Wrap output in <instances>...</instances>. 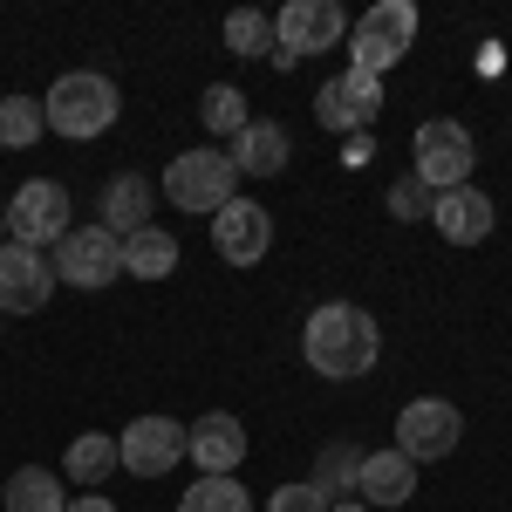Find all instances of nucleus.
<instances>
[{
    "label": "nucleus",
    "mask_w": 512,
    "mask_h": 512,
    "mask_svg": "<svg viewBox=\"0 0 512 512\" xmlns=\"http://www.w3.org/2000/svg\"><path fill=\"white\" fill-rule=\"evenodd\" d=\"M267 512H328V492H315V485L301 478V485H280L274 499H267Z\"/></svg>",
    "instance_id": "28"
},
{
    "label": "nucleus",
    "mask_w": 512,
    "mask_h": 512,
    "mask_svg": "<svg viewBox=\"0 0 512 512\" xmlns=\"http://www.w3.org/2000/svg\"><path fill=\"white\" fill-rule=\"evenodd\" d=\"M328 512H369V506H362V499H342V506H328Z\"/></svg>",
    "instance_id": "30"
},
{
    "label": "nucleus",
    "mask_w": 512,
    "mask_h": 512,
    "mask_svg": "<svg viewBox=\"0 0 512 512\" xmlns=\"http://www.w3.org/2000/svg\"><path fill=\"white\" fill-rule=\"evenodd\" d=\"M472 130L451 117H431L417 123V137H410V178H424L431 192H458V185H472Z\"/></svg>",
    "instance_id": "5"
},
{
    "label": "nucleus",
    "mask_w": 512,
    "mask_h": 512,
    "mask_svg": "<svg viewBox=\"0 0 512 512\" xmlns=\"http://www.w3.org/2000/svg\"><path fill=\"white\" fill-rule=\"evenodd\" d=\"M431 226H437V239H451V246H478V239H492V226H499V212H492V192H478V185L437 192Z\"/></svg>",
    "instance_id": "14"
},
{
    "label": "nucleus",
    "mask_w": 512,
    "mask_h": 512,
    "mask_svg": "<svg viewBox=\"0 0 512 512\" xmlns=\"http://www.w3.org/2000/svg\"><path fill=\"white\" fill-rule=\"evenodd\" d=\"M151 205H158V192H151V178H137V171H123V178H110V185H103V198H96L103 226H110L117 239L144 233V226H151Z\"/></svg>",
    "instance_id": "18"
},
{
    "label": "nucleus",
    "mask_w": 512,
    "mask_h": 512,
    "mask_svg": "<svg viewBox=\"0 0 512 512\" xmlns=\"http://www.w3.org/2000/svg\"><path fill=\"white\" fill-rule=\"evenodd\" d=\"M178 512H253V492L239 478H198Z\"/></svg>",
    "instance_id": "26"
},
{
    "label": "nucleus",
    "mask_w": 512,
    "mask_h": 512,
    "mask_svg": "<svg viewBox=\"0 0 512 512\" xmlns=\"http://www.w3.org/2000/svg\"><path fill=\"white\" fill-rule=\"evenodd\" d=\"M355 472H362V451L355 444H342V437H328L315 451V492H342V499H355Z\"/></svg>",
    "instance_id": "23"
},
{
    "label": "nucleus",
    "mask_w": 512,
    "mask_h": 512,
    "mask_svg": "<svg viewBox=\"0 0 512 512\" xmlns=\"http://www.w3.org/2000/svg\"><path fill=\"white\" fill-rule=\"evenodd\" d=\"M123 274H137V280L178 274V239L164 233V226H144V233H130V239H123Z\"/></svg>",
    "instance_id": "21"
},
{
    "label": "nucleus",
    "mask_w": 512,
    "mask_h": 512,
    "mask_svg": "<svg viewBox=\"0 0 512 512\" xmlns=\"http://www.w3.org/2000/svg\"><path fill=\"white\" fill-rule=\"evenodd\" d=\"M301 355H308V369L328 376V383H362L383 362V328H376L369 308H355V301H328L301 328Z\"/></svg>",
    "instance_id": "1"
},
{
    "label": "nucleus",
    "mask_w": 512,
    "mask_h": 512,
    "mask_svg": "<svg viewBox=\"0 0 512 512\" xmlns=\"http://www.w3.org/2000/svg\"><path fill=\"white\" fill-rule=\"evenodd\" d=\"M233 185H239V171H233V158H226L219 144L178 151V158L164 164V198H171L178 212H219L226 198H239Z\"/></svg>",
    "instance_id": "4"
},
{
    "label": "nucleus",
    "mask_w": 512,
    "mask_h": 512,
    "mask_svg": "<svg viewBox=\"0 0 512 512\" xmlns=\"http://www.w3.org/2000/svg\"><path fill=\"white\" fill-rule=\"evenodd\" d=\"M41 117L55 137H69V144H89V137H103L110 123L123 117V96L110 76H96V69H69V76H55V89L41 96Z\"/></svg>",
    "instance_id": "2"
},
{
    "label": "nucleus",
    "mask_w": 512,
    "mask_h": 512,
    "mask_svg": "<svg viewBox=\"0 0 512 512\" xmlns=\"http://www.w3.org/2000/svg\"><path fill=\"white\" fill-rule=\"evenodd\" d=\"M212 246H219L226 267H260L267 246H274V219H267V205H253V198H226V205L212 212Z\"/></svg>",
    "instance_id": "13"
},
{
    "label": "nucleus",
    "mask_w": 512,
    "mask_h": 512,
    "mask_svg": "<svg viewBox=\"0 0 512 512\" xmlns=\"http://www.w3.org/2000/svg\"><path fill=\"white\" fill-rule=\"evenodd\" d=\"M41 130H48L41 96H0V151H28L41 144Z\"/></svg>",
    "instance_id": "24"
},
{
    "label": "nucleus",
    "mask_w": 512,
    "mask_h": 512,
    "mask_svg": "<svg viewBox=\"0 0 512 512\" xmlns=\"http://www.w3.org/2000/svg\"><path fill=\"white\" fill-rule=\"evenodd\" d=\"M110 472H123L117 465V437L110 431H82L76 444H69V458H62V478H76V485H110Z\"/></svg>",
    "instance_id": "19"
},
{
    "label": "nucleus",
    "mask_w": 512,
    "mask_h": 512,
    "mask_svg": "<svg viewBox=\"0 0 512 512\" xmlns=\"http://www.w3.org/2000/svg\"><path fill=\"white\" fill-rule=\"evenodd\" d=\"M0 506L7 512H69V499H62V478L48 472V465H21V472L7 478Z\"/></svg>",
    "instance_id": "20"
},
{
    "label": "nucleus",
    "mask_w": 512,
    "mask_h": 512,
    "mask_svg": "<svg viewBox=\"0 0 512 512\" xmlns=\"http://www.w3.org/2000/svg\"><path fill=\"white\" fill-rule=\"evenodd\" d=\"M226 48L246 55V62H274V14H260V7H233L226 14Z\"/></svg>",
    "instance_id": "22"
},
{
    "label": "nucleus",
    "mask_w": 512,
    "mask_h": 512,
    "mask_svg": "<svg viewBox=\"0 0 512 512\" xmlns=\"http://www.w3.org/2000/svg\"><path fill=\"white\" fill-rule=\"evenodd\" d=\"M458 437H465V417H458V403H444V396H417V403H403V417H396V451H403L410 465L451 458Z\"/></svg>",
    "instance_id": "7"
},
{
    "label": "nucleus",
    "mask_w": 512,
    "mask_h": 512,
    "mask_svg": "<svg viewBox=\"0 0 512 512\" xmlns=\"http://www.w3.org/2000/svg\"><path fill=\"white\" fill-rule=\"evenodd\" d=\"M69 512H117V506H110V492H82V499H69Z\"/></svg>",
    "instance_id": "29"
},
{
    "label": "nucleus",
    "mask_w": 512,
    "mask_h": 512,
    "mask_svg": "<svg viewBox=\"0 0 512 512\" xmlns=\"http://www.w3.org/2000/svg\"><path fill=\"white\" fill-rule=\"evenodd\" d=\"M0 321H7V315H0Z\"/></svg>",
    "instance_id": "32"
},
{
    "label": "nucleus",
    "mask_w": 512,
    "mask_h": 512,
    "mask_svg": "<svg viewBox=\"0 0 512 512\" xmlns=\"http://www.w3.org/2000/svg\"><path fill=\"white\" fill-rule=\"evenodd\" d=\"M417 492V465L403 458V451H362V472H355V499L369 512H390V506H403Z\"/></svg>",
    "instance_id": "16"
},
{
    "label": "nucleus",
    "mask_w": 512,
    "mask_h": 512,
    "mask_svg": "<svg viewBox=\"0 0 512 512\" xmlns=\"http://www.w3.org/2000/svg\"><path fill=\"white\" fill-rule=\"evenodd\" d=\"M69 192L55 185V178H28L21 192L7 198V239L14 246H62V233H69Z\"/></svg>",
    "instance_id": "6"
},
{
    "label": "nucleus",
    "mask_w": 512,
    "mask_h": 512,
    "mask_svg": "<svg viewBox=\"0 0 512 512\" xmlns=\"http://www.w3.org/2000/svg\"><path fill=\"white\" fill-rule=\"evenodd\" d=\"M431 205H437V192L424 178H410V171L390 185V219H431Z\"/></svg>",
    "instance_id": "27"
},
{
    "label": "nucleus",
    "mask_w": 512,
    "mask_h": 512,
    "mask_svg": "<svg viewBox=\"0 0 512 512\" xmlns=\"http://www.w3.org/2000/svg\"><path fill=\"white\" fill-rule=\"evenodd\" d=\"M48 294H55V260L0 239V315H41Z\"/></svg>",
    "instance_id": "12"
},
{
    "label": "nucleus",
    "mask_w": 512,
    "mask_h": 512,
    "mask_svg": "<svg viewBox=\"0 0 512 512\" xmlns=\"http://www.w3.org/2000/svg\"><path fill=\"white\" fill-rule=\"evenodd\" d=\"M274 41L301 62V55H328L335 41H349V14L335 0H287L274 14Z\"/></svg>",
    "instance_id": "11"
},
{
    "label": "nucleus",
    "mask_w": 512,
    "mask_h": 512,
    "mask_svg": "<svg viewBox=\"0 0 512 512\" xmlns=\"http://www.w3.org/2000/svg\"><path fill=\"white\" fill-rule=\"evenodd\" d=\"M185 431H192L185 458H198L205 478H233L239 472V458H246V424H239V417L212 410V417H198V424H185Z\"/></svg>",
    "instance_id": "15"
},
{
    "label": "nucleus",
    "mask_w": 512,
    "mask_h": 512,
    "mask_svg": "<svg viewBox=\"0 0 512 512\" xmlns=\"http://www.w3.org/2000/svg\"><path fill=\"white\" fill-rule=\"evenodd\" d=\"M226 158H233L239 178H280V171H287V158H294V137H287L280 123H260V117H253L233 137V151H226Z\"/></svg>",
    "instance_id": "17"
},
{
    "label": "nucleus",
    "mask_w": 512,
    "mask_h": 512,
    "mask_svg": "<svg viewBox=\"0 0 512 512\" xmlns=\"http://www.w3.org/2000/svg\"><path fill=\"white\" fill-rule=\"evenodd\" d=\"M0 233H7V205H0Z\"/></svg>",
    "instance_id": "31"
},
{
    "label": "nucleus",
    "mask_w": 512,
    "mask_h": 512,
    "mask_svg": "<svg viewBox=\"0 0 512 512\" xmlns=\"http://www.w3.org/2000/svg\"><path fill=\"white\" fill-rule=\"evenodd\" d=\"M315 117L335 137H362L369 123L383 117V76H362V69H335L315 89Z\"/></svg>",
    "instance_id": "8"
},
{
    "label": "nucleus",
    "mask_w": 512,
    "mask_h": 512,
    "mask_svg": "<svg viewBox=\"0 0 512 512\" xmlns=\"http://www.w3.org/2000/svg\"><path fill=\"white\" fill-rule=\"evenodd\" d=\"M117 274H123V239L110 226H69L62 233V246H55V280L96 294V287H110Z\"/></svg>",
    "instance_id": "9"
},
{
    "label": "nucleus",
    "mask_w": 512,
    "mask_h": 512,
    "mask_svg": "<svg viewBox=\"0 0 512 512\" xmlns=\"http://www.w3.org/2000/svg\"><path fill=\"white\" fill-rule=\"evenodd\" d=\"M410 41H417V7H410V0H376V7L349 28V69L390 76L396 62L410 55Z\"/></svg>",
    "instance_id": "3"
},
{
    "label": "nucleus",
    "mask_w": 512,
    "mask_h": 512,
    "mask_svg": "<svg viewBox=\"0 0 512 512\" xmlns=\"http://www.w3.org/2000/svg\"><path fill=\"white\" fill-rule=\"evenodd\" d=\"M198 123H205L212 137H239L253 117H246V96H239L233 82H212V89L198 96Z\"/></svg>",
    "instance_id": "25"
},
{
    "label": "nucleus",
    "mask_w": 512,
    "mask_h": 512,
    "mask_svg": "<svg viewBox=\"0 0 512 512\" xmlns=\"http://www.w3.org/2000/svg\"><path fill=\"white\" fill-rule=\"evenodd\" d=\"M185 444H192V431H185L178 417H137V424H123V437H117V465L130 478H164L185 458Z\"/></svg>",
    "instance_id": "10"
}]
</instances>
